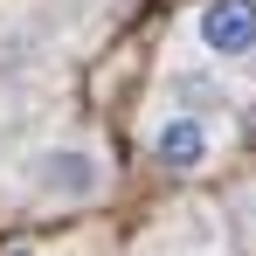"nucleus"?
I'll return each instance as SVG.
<instances>
[{
	"mask_svg": "<svg viewBox=\"0 0 256 256\" xmlns=\"http://www.w3.org/2000/svg\"><path fill=\"white\" fill-rule=\"evenodd\" d=\"M7 256H42V250H7Z\"/></svg>",
	"mask_w": 256,
	"mask_h": 256,
	"instance_id": "39448f33",
	"label": "nucleus"
},
{
	"mask_svg": "<svg viewBox=\"0 0 256 256\" xmlns=\"http://www.w3.org/2000/svg\"><path fill=\"white\" fill-rule=\"evenodd\" d=\"M228 214H236V236H242V242H250V256H256V180H250V187H236Z\"/></svg>",
	"mask_w": 256,
	"mask_h": 256,
	"instance_id": "20e7f679",
	"label": "nucleus"
},
{
	"mask_svg": "<svg viewBox=\"0 0 256 256\" xmlns=\"http://www.w3.org/2000/svg\"><path fill=\"white\" fill-rule=\"evenodd\" d=\"M21 194L42 201V208H90V201L111 194V160H104L97 138L56 132V138L21 152Z\"/></svg>",
	"mask_w": 256,
	"mask_h": 256,
	"instance_id": "f257e3e1",
	"label": "nucleus"
},
{
	"mask_svg": "<svg viewBox=\"0 0 256 256\" xmlns=\"http://www.w3.org/2000/svg\"><path fill=\"white\" fill-rule=\"evenodd\" d=\"M194 48L222 70H256V0H201Z\"/></svg>",
	"mask_w": 256,
	"mask_h": 256,
	"instance_id": "7ed1b4c3",
	"label": "nucleus"
},
{
	"mask_svg": "<svg viewBox=\"0 0 256 256\" xmlns=\"http://www.w3.org/2000/svg\"><path fill=\"white\" fill-rule=\"evenodd\" d=\"M146 152L166 173H201V166H214V152H222V118L187 111V104H166V111H152V125H146Z\"/></svg>",
	"mask_w": 256,
	"mask_h": 256,
	"instance_id": "f03ea898",
	"label": "nucleus"
}]
</instances>
